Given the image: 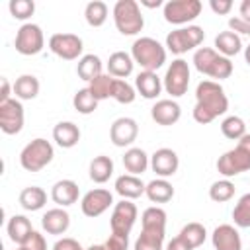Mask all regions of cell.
Wrapping results in <instances>:
<instances>
[{"label":"cell","instance_id":"cell-45","mask_svg":"<svg viewBox=\"0 0 250 250\" xmlns=\"http://www.w3.org/2000/svg\"><path fill=\"white\" fill-rule=\"evenodd\" d=\"M229 27H230V31H234V33L250 35V21L242 20L240 16H234V18H230V20H229Z\"/></svg>","mask_w":250,"mask_h":250},{"label":"cell","instance_id":"cell-37","mask_svg":"<svg viewBox=\"0 0 250 250\" xmlns=\"http://www.w3.org/2000/svg\"><path fill=\"white\" fill-rule=\"evenodd\" d=\"M113 76L111 74H100L98 78H94L92 82H88V90L94 94V98L98 102L111 98V90H113Z\"/></svg>","mask_w":250,"mask_h":250},{"label":"cell","instance_id":"cell-15","mask_svg":"<svg viewBox=\"0 0 250 250\" xmlns=\"http://www.w3.org/2000/svg\"><path fill=\"white\" fill-rule=\"evenodd\" d=\"M139 125L133 117H117L109 127V139L115 146H131L137 141Z\"/></svg>","mask_w":250,"mask_h":250},{"label":"cell","instance_id":"cell-19","mask_svg":"<svg viewBox=\"0 0 250 250\" xmlns=\"http://www.w3.org/2000/svg\"><path fill=\"white\" fill-rule=\"evenodd\" d=\"M164 84H162V78L156 74V72H150V70H141L137 76H135V90L145 98V100H156L162 92Z\"/></svg>","mask_w":250,"mask_h":250},{"label":"cell","instance_id":"cell-50","mask_svg":"<svg viewBox=\"0 0 250 250\" xmlns=\"http://www.w3.org/2000/svg\"><path fill=\"white\" fill-rule=\"evenodd\" d=\"M238 12H240V18H242V20L250 21V0H242Z\"/></svg>","mask_w":250,"mask_h":250},{"label":"cell","instance_id":"cell-21","mask_svg":"<svg viewBox=\"0 0 250 250\" xmlns=\"http://www.w3.org/2000/svg\"><path fill=\"white\" fill-rule=\"evenodd\" d=\"M78 195H80V189H78V184L74 180H59L51 188V199L59 207H68V205L76 203Z\"/></svg>","mask_w":250,"mask_h":250},{"label":"cell","instance_id":"cell-23","mask_svg":"<svg viewBox=\"0 0 250 250\" xmlns=\"http://www.w3.org/2000/svg\"><path fill=\"white\" fill-rule=\"evenodd\" d=\"M146 189V184L139 178V176H133V174H123L115 180V191L123 197V199H137L145 193Z\"/></svg>","mask_w":250,"mask_h":250},{"label":"cell","instance_id":"cell-31","mask_svg":"<svg viewBox=\"0 0 250 250\" xmlns=\"http://www.w3.org/2000/svg\"><path fill=\"white\" fill-rule=\"evenodd\" d=\"M102 70H104V64H102V59L98 55H82V59H78V64H76L78 78L92 82L94 78L104 74Z\"/></svg>","mask_w":250,"mask_h":250},{"label":"cell","instance_id":"cell-12","mask_svg":"<svg viewBox=\"0 0 250 250\" xmlns=\"http://www.w3.org/2000/svg\"><path fill=\"white\" fill-rule=\"evenodd\" d=\"M137 213H139L137 205L131 199H121L119 203H115L113 211H111V219H109L111 232L129 236V232L137 221Z\"/></svg>","mask_w":250,"mask_h":250},{"label":"cell","instance_id":"cell-11","mask_svg":"<svg viewBox=\"0 0 250 250\" xmlns=\"http://www.w3.org/2000/svg\"><path fill=\"white\" fill-rule=\"evenodd\" d=\"M49 49L59 59L76 61V59H82L84 43L76 33H55L49 39Z\"/></svg>","mask_w":250,"mask_h":250},{"label":"cell","instance_id":"cell-36","mask_svg":"<svg viewBox=\"0 0 250 250\" xmlns=\"http://www.w3.org/2000/svg\"><path fill=\"white\" fill-rule=\"evenodd\" d=\"M221 133L230 141H240L246 135V123L238 115H229L221 121Z\"/></svg>","mask_w":250,"mask_h":250},{"label":"cell","instance_id":"cell-46","mask_svg":"<svg viewBox=\"0 0 250 250\" xmlns=\"http://www.w3.org/2000/svg\"><path fill=\"white\" fill-rule=\"evenodd\" d=\"M209 8L217 14V16H227L232 10V2L230 0H211Z\"/></svg>","mask_w":250,"mask_h":250},{"label":"cell","instance_id":"cell-48","mask_svg":"<svg viewBox=\"0 0 250 250\" xmlns=\"http://www.w3.org/2000/svg\"><path fill=\"white\" fill-rule=\"evenodd\" d=\"M0 84H2V90H0V104H4V102H8V100H12L14 86H10V80H8V78H2Z\"/></svg>","mask_w":250,"mask_h":250},{"label":"cell","instance_id":"cell-54","mask_svg":"<svg viewBox=\"0 0 250 250\" xmlns=\"http://www.w3.org/2000/svg\"><path fill=\"white\" fill-rule=\"evenodd\" d=\"M18 250H21V248H18Z\"/></svg>","mask_w":250,"mask_h":250},{"label":"cell","instance_id":"cell-13","mask_svg":"<svg viewBox=\"0 0 250 250\" xmlns=\"http://www.w3.org/2000/svg\"><path fill=\"white\" fill-rule=\"evenodd\" d=\"M23 105L18 98L0 104V129L6 135H18L23 129Z\"/></svg>","mask_w":250,"mask_h":250},{"label":"cell","instance_id":"cell-1","mask_svg":"<svg viewBox=\"0 0 250 250\" xmlns=\"http://www.w3.org/2000/svg\"><path fill=\"white\" fill-rule=\"evenodd\" d=\"M229 109V98L223 86L215 80H201L195 88V105L193 119L199 125L215 121L219 115H225Z\"/></svg>","mask_w":250,"mask_h":250},{"label":"cell","instance_id":"cell-43","mask_svg":"<svg viewBox=\"0 0 250 250\" xmlns=\"http://www.w3.org/2000/svg\"><path fill=\"white\" fill-rule=\"evenodd\" d=\"M102 250H129V236L111 232L109 238L102 244Z\"/></svg>","mask_w":250,"mask_h":250},{"label":"cell","instance_id":"cell-33","mask_svg":"<svg viewBox=\"0 0 250 250\" xmlns=\"http://www.w3.org/2000/svg\"><path fill=\"white\" fill-rule=\"evenodd\" d=\"M14 94L16 98L21 100H33L39 94V80L33 74H21L14 82Z\"/></svg>","mask_w":250,"mask_h":250},{"label":"cell","instance_id":"cell-44","mask_svg":"<svg viewBox=\"0 0 250 250\" xmlns=\"http://www.w3.org/2000/svg\"><path fill=\"white\" fill-rule=\"evenodd\" d=\"M20 248H21V250H47V240H45V236H43L41 232L33 230V232L29 234V238H27Z\"/></svg>","mask_w":250,"mask_h":250},{"label":"cell","instance_id":"cell-18","mask_svg":"<svg viewBox=\"0 0 250 250\" xmlns=\"http://www.w3.org/2000/svg\"><path fill=\"white\" fill-rule=\"evenodd\" d=\"M211 242L215 250H242V238L238 234V230L232 225H219L213 234H211Z\"/></svg>","mask_w":250,"mask_h":250},{"label":"cell","instance_id":"cell-10","mask_svg":"<svg viewBox=\"0 0 250 250\" xmlns=\"http://www.w3.org/2000/svg\"><path fill=\"white\" fill-rule=\"evenodd\" d=\"M14 47L20 55H25V57H33V55H39L45 47V35H43V29L37 25V23H23L18 33H16V41H14Z\"/></svg>","mask_w":250,"mask_h":250},{"label":"cell","instance_id":"cell-42","mask_svg":"<svg viewBox=\"0 0 250 250\" xmlns=\"http://www.w3.org/2000/svg\"><path fill=\"white\" fill-rule=\"evenodd\" d=\"M8 10L16 20H27L35 12V2L33 0H10Z\"/></svg>","mask_w":250,"mask_h":250},{"label":"cell","instance_id":"cell-40","mask_svg":"<svg viewBox=\"0 0 250 250\" xmlns=\"http://www.w3.org/2000/svg\"><path fill=\"white\" fill-rule=\"evenodd\" d=\"M111 98L119 104H133L137 98V90L135 86H131L127 80L115 78L113 80V90H111Z\"/></svg>","mask_w":250,"mask_h":250},{"label":"cell","instance_id":"cell-27","mask_svg":"<svg viewBox=\"0 0 250 250\" xmlns=\"http://www.w3.org/2000/svg\"><path fill=\"white\" fill-rule=\"evenodd\" d=\"M215 51L219 55L227 57V59L238 55L242 51V39H240V35L234 33V31H230V29L229 31H221L215 37Z\"/></svg>","mask_w":250,"mask_h":250},{"label":"cell","instance_id":"cell-14","mask_svg":"<svg viewBox=\"0 0 250 250\" xmlns=\"http://www.w3.org/2000/svg\"><path fill=\"white\" fill-rule=\"evenodd\" d=\"M111 205H113V195H111L109 189H104V188L90 189L88 193H84V197L80 201L82 213L86 217H90V219L104 215Z\"/></svg>","mask_w":250,"mask_h":250},{"label":"cell","instance_id":"cell-24","mask_svg":"<svg viewBox=\"0 0 250 250\" xmlns=\"http://www.w3.org/2000/svg\"><path fill=\"white\" fill-rule=\"evenodd\" d=\"M164 234L166 229L143 227L139 238L135 240L133 250H164Z\"/></svg>","mask_w":250,"mask_h":250},{"label":"cell","instance_id":"cell-4","mask_svg":"<svg viewBox=\"0 0 250 250\" xmlns=\"http://www.w3.org/2000/svg\"><path fill=\"white\" fill-rule=\"evenodd\" d=\"M217 170L225 178H232V176H238V174L250 170V135L248 133L236 143L234 148H230L223 156H219Z\"/></svg>","mask_w":250,"mask_h":250},{"label":"cell","instance_id":"cell-2","mask_svg":"<svg viewBox=\"0 0 250 250\" xmlns=\"http://www.w3.org/2000/svg\"><path fill=\"white\" fill-rule=\"evenodd\" d=\"M131 57L143 70L156 72L166 62V45L152 37H139L131 45Z\"/></svg>","mask_w":250,"mask_h":250},{"label":"cell","instance_id":"cell-39","mask_svg":"<svg viewBox=\"0 0 250 250\" xmlns=\"http://www.w3.org/2000/svg\"><path fill=\"white\" fill-rule=\"evenodd\" d=\"M209 197H211L215 203H225V201L232 199V197H234V184H232L229 178L213 182L211 188H209Z\"/></svg>","mask_w":250,"mask_h":250},{"label":"cell","instance_id":"cell-17","mask_svg":"<svg viewBox=\"0 0 250 250\" xmlns=\"http://www.w3.org/2000/svg\"><path fill=\"white\" fill-rule=\"evenodd\" d=\"M150 117L152 121H156L158 125L162 127H168V125H174L180 121L182 117V107L178 102L174 100H158L152 107H150Z\"/></svg>","mask_w":250,"mask_h":250},{"label":"cell","instance_id":"cell-53","mask_svg":"<svg viewBox=\"0 0 250 250\" xmlns=\"http://www.w3.org/2000/svg\"><path fill=\"white\" fill-rule=\"evenodd\" d=\"M84 250H102V244H92V246H88Z\"/></svg>","mask_w":250,"mask_h":250},{"label":"cell","instance_id":"cell-32","mask_svg":"<svg viewBox=\"0 0 250 250\" xmlns=\"http://www.w3.org/2000/svg\"><path fill=\"white\" fill-rule=\"evenodd\" d=\"M90 180L96 184H105L113 174V160L105 154L94 156L90 162Z\"/></svg>","mask_w":250,"mask_h":250},{"label":"cell","instance_id":"cell-29","mask_svg":"<svg viewBox=\"0 0 250 250\" xmlns=\"http://www.w3.org/2000/svg\"><path fill=\"white\" fill-rule=\"evenodd\" d=\"M145 195L152 203H168L174 197V188H172V184L166 178H156V180L146 184Z\"/></svg>","mask_w":250,"mask_h":250},{"label":"cell","instance_id":"cell-47","mask_svg":"<svg viewBox=\"0 0 250 250\" xmlns=\"http://www.w3.org/2000/svg\"><path fill=\"white\" fill-rule=\"evenodd\" d=\"M53 250H84V248L80 246V242H78V240L64 236V238H59V240L55 242Z\"/></svg>","mask_w":250,"mask_h":250},{"label":"cell","instance_id":"cell-30","mask_svg":"<svg viewBox=\"0 0 250 250\" xmlns=\"http://www.w3.org/2000/svg\"><path fill=\"white\" fill-rule=\"evenodd\" d=\"M47 203V193L39 186H27L20 191V205L25 211H39Z\"/></svg>","mask_w":250,"mask_h":250},{"label":"cell","instance_id":"cell-20","mask_svg":"<svg viewBox=\"0 0 250 250\" xmlns=\"http://www.w3.org/2000/svg\"><path fill=\"white\" fill-rule=\"evenodd\" d=\"M41 227L49 234H64L68 230V227H70V215L62 207L49 209L41 217Z\"/></svg>","mask_w":250,"mask_h":250},{"label":"cell","instance_id":"cell-7","mask_svg":"<svg viewBox=\"0 0 250 250\" xmlns=\"http://www.w3.org/2000/svg\"><path fill=\"white\" fill-rule=\"evenodd\" d=\"M205 39V31L199 25H186L170 31L166 35V49L174 55H184L195 47H199Z\"/></svg>","mask_w":250,"mask_h":250},{"label":"cell","instance_id":"cell-6","mask_svg":"<svg viewBox=\"0 0 250 250\" xmlns=\"http://www.w3.org/2000/svg\"><path fill=\"white\" fill-rule=\"evenodd\" d=\"M53 156H55L53 145L47 139L37 137V139H33L31 143H27L21 148V152H20V164L27 172H39L47 164H51Z\"/></svg>","mask_w":250,"mask_h":250},{"label":"cell","instance_id":"cell-41","mask_svg":"<svg viewBox=\"0 0 250 250\" xmlns=\"http://www.w3.org/2000/svg\"><path fill=\"white\" fill-rule=\"evenodd\" d=\"M232 221L240 229H248L250 227V193H244L236 201V205L232 209Z\"/></svg>","mask_w":250,"mask_h":250},{"label":"cell","instance_id":"cell-3","mask_svg":"<svg viewBox=\"0 0 250 250\" xmlns=\"http://www.w3.org/2000/svg\"><path fill=\"white\" fill-rule=\"evenodd\" d=\"M191 62H193V66H195L197 72L215 78V82L225 80V78H229L232 74V62H230V59L219 55L211 47H199V49H195Z\"/></svg>","mask_w":250,"mask_h":250},{"label":"cell","instance_id":"cell-25","mask_svg":"<svg viewBox=\"0 0 250 250\" xmlns=\"http://www.w3.org/2000/svg\"><path fill=\"white\" fill-rule=\"evenodd\" d=\"M133 66H135V61L131 53H125V51H115L107 59V74H111L113 78H121V80L127 78L133 72Z\"/></svg>","mask_w":250,"mask_h":250},{"label":"cell","instance_id":"cell-8","mask_svg":"<svg viewBox=\"0 0 250 250\" xmlns=\"http://www.w3.org/2000/svg\"><path fill=\"white\" fill-rule=\"evenodd\" d=\"M166 94L172 98H182L188 92L189 86V64L184 59H174L170 66L166 68V74L162 78Z\"/></svg>","mask_w":250,"mask_h":250},{"label":"cell","instance_id":"cell-9","mask_svg":"<svg viewBox=\"0 0 250 250\" xmlns=\"http://www.w3.org/2000/svg\"><path fill=\"white\" fill-rule=\"evenodd\" d=\"M201 8L203 6L199 0H168L162 8V14L168 23L186 25L201 14Z\"/></svg>","mask_w":250,"mask_h":250},{"label":"cell","instance_id":"cell-49","mask_svg":"<svg viewBox=\"0 0 250 250\" xmlns=\"http://www.w3.org/2000/svg\"><path fill=\"white\" fill-rule=\"evenodd\" d=\"M164 250H193V248H189L180 236H176V238H172L168 244H166V248Z\"/></svg>","mask_w":250,"mask_h":250},{"label":"cell","instance_id":"cell-52","mask_svg":"<svg viewBox=\"0 0 250 250\" xmlns=\"http://www.w3.org/2000/svg\"><path fill=\"white\" fill-rule=\"evenodd\" d=\"M244 59H246V64L250 66V45H248V47H244Z\"/></svg>","mask_w":250,"mask_h":250},{"label":"cell","instance_id":"cell-34","mask_svg":"<svg viewBox=\"0 0 250 250\" xmlns=\"http://www.w3.org/2000/svg\"><path fill=\"white\" fill-rule=\"evenodd\" d=\"M107 14H109L107 4L102 0H92L84 8V18H86V23L90 27H102L107 20Z\"/></svg>","mask_w":250,"mask_h":250},{"label":"cell","instance_id":"cell-28","mask_svg":"<svg viewBox=\"0 0 250 250\" xmlns=\"http://www.w3.org/2000/svg\"><path fill=\"white\" fill-rule=\"evenodd\" d=\"M6 230H8L10 240L16 242L18 246H21V244L29 238V234L33 232V227H31V223H29V219H27L25 215H14V217L8 221Z\"/></svg>","mask_w":250,"mask_h":250},{"label":"cell","instance_id":"cell-16","mask_svg":"<svg viewBox=\"0 0 250 250\" xmlns=\"http://www.w3.org/2000/svg\"><path fill=\"white\" fill-rule=\"evenodd\" d=\"M180 166V158L176 154V150L172 148H158L154 150V154L150 156V168L158 178H170L178 172Z\"/></svg>","mask_w":250,"mask_h":250},{"label":"cell","instance_id":"cell-26","mask_svg":"<svg viewBox=\"0 0 250 250\" xmlns=\"http://www.w3.org/2000/svg\"><path fill=\"white\" fill-rule=\"evenodd\" d=\"M123 166L129 174L133 176H141L143 172H146V168L150 166V158L148 154L139 148V146H129L123 154Z\"/></svg>","mask_w":250,"mask_h":250},{"label":"cell","instance_id":"cell-51","mask_svg":"<svg viewBox=\"0 0 250 250\" xmlns=\"http://www.w3.org/2000/svg\"><path fill=\"white\" fill-rule=\"evenodd\" d=\"M141 4L146 6V8H158V6H162L160 0H152V2H150V0H141Z\"/></svg>","mask_w":250,"mask_h":250},{"label":"cell","instance_id":"cell-22","mask_svg":"<svg viewBox=\"0 0 250 250\" xmlns=\"http://www.w3.org/2000/svg\"><path fill=\"white\" fill-rule=\"evenodd\" d=\"M53 139L61 148H72L80 141V129L72 121H59L53 129Z\"/></svg>","mask_w":250,"mask_h":250},{"label":"cell","instance_id":"cell-35","mask_svg":"<svg viewBox=\"0 0 250 250\" xmlns=\"http://www.w3.org/2000/svg\"><path fill=\"white\" fill-rule=\"evenodd\" d=\"M178 236H180L189 248H197V246H201V244L205 242L207 230H205V227H203L201 223H188V225L182 227V230H180Z\"/></svg>","mask_w":250,"mask_h":250},{"label":"cell","instance_id":"cell-5","mask_svg":"<svg viewBox=\"0 0 250 250\" xmlns=\"http://www.w3.org/2000/svg\"><path fill=\"white\" fill-rule=\"evenodd\" d=\"M111 14L113 23L121 35H137L145 27V18L135 0H117Z\"/></svg>","mask_w":250,"mask_h":250},{"label":"cell","instance_id":"cell-38","mask_svg":"<svg viewBox=\"0 0 250 250\" xmlns=\"http://www.w3.org/2000/svg\"><path fill=\"white\" fill-rule=\"evenodd\" d=\"M72 105H74V109H76L78 113H82V115H90V113L96 111V107H98V100L94 98V94H92L88 88H82V90H78V92L74 94V98H72Z\"/></svg>","mask_w":250,"mask_h":250}]
</instances>
